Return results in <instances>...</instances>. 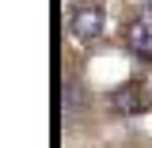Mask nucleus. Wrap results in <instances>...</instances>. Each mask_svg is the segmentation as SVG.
<instances>
[{
	"label": "nucleus",
	"instance_id": "obj_3",
	"mask_svg": "<svg viewBox=\"0 0 152 148\" xmlns=\"http://www.w3.org/2000/svg\"><path fill=\"white\" fill-rule=\"evenodd\" d=\"M145 91H133V87H126V91H118L114 95V106L122 114H141L145 106H148V99H141Z\"/></svg>",
	"mask_w": 152,
	"mask_h": 148
},
{
	"label": "nucleus",
	"instance_id": "obj_1",
	"mask_svg": "<svg viewBox=\"0 0 152 148\" xmlns=\"http://www.w3.org/2000/svg\"><path fill=\"white\" fill-rule=\"evenodd\" d=\"M103 23H107L103 8L99 4H84V8H76V15H72V34L84 38V42H91V38L103 34Z\"/></svg>",
	"mask_w": 152,
	"mask_h": 148
},
{
	"label": "nucleus",
	"instance_id": "obj_2",
	"mask_svg": "<svg viewBox=\"0 0 152 148\" xmlns=\"http://www.w3.org/2000/svg\"><path fill=\"white\" fill-rule=\"evenodd\" d=\"M126 42L137 57H152V19H133L126 27Z\"/></svg>",
	"mask_w": 152,
	"mask_h": 148
}]
</instances>
